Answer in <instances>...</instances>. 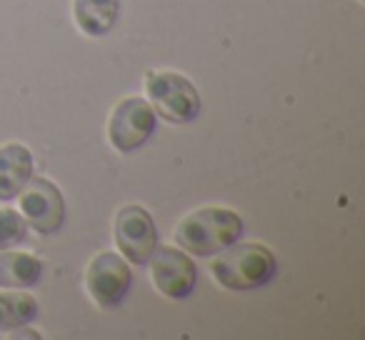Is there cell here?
Masks as SVG:
<instances>
[{"label": "cell", "instance_id": "cell-1", "mask_svg": "<svg viewBox=\"0 0 365 340\" xmlns=\"http://www.w3.org/2000/svg\"><path fill=\"white\" fill-rule=\"evenodd\" d=\"M245 225L235 210L228 208H200L182 218L175 228V243L188 255L208 258L228 245L238 243Z\"/></svg>", "mask_w": 365, "mask_h": 340}, {"label": "cell", "instance_id": "cell-2", "mask_svg": "<svg viewBox=\"0 0 365 340\" xmlns=\"http://www.w3.org/2000/svg\"><path fill=\"white\" fill-rule=\"evenodd\" d=\"M278 270L273 250L260 243H238L228 245L220 258L213 260L210 273L218 280V285L228 290H255L263 288L273 280Z\"/></svg>", "mask_w": 365, "mask_h": 340}, {"label": "cell", "instance_id": "cell-3", "mask_svg": "<svg viewBox=\"0 0 365 340\" xmlns=\"http://www.w3.org/2000/svg\"><path fill=\"white\" fill-rule=\"evenodd\" d=\"M145 91L148 103L153 110L163 118L165 123H175V125H185V123L195 120L200 115V93L193 86V81L180 73L160 71V73H148L145 78Z\"/></svg>", "mask_w": 365, "mask_h": 340}, {"label": "cell", "instance_id": "cell-4", "mask_svg": "<svg viewBox=\"0 0 365 340\" xmlns=\"http://www.w3.org/2000/svg\"><path fill=\"white\" fill-rule=\"evenodd\" d=\"M133 285V273L128 260L113 250H103L91 260L86 270V288L98 308L115 310L128 298Z\"/></svg>", "mask_w": 365, "mask_h": 340}, {"label": "cell", "instance_id": "cell-5", "mask_svg": "<svg viewBox=\"0 0 365 340\" xmlns=\"http://www.w3.org/2000/svg\"><path fill=\"white\" fill-rule=\"evenodd\" d=\"M158 118L153 105L145 98H123L110 113L108 120V138L113 148L120 153H133L140 145H145L148 138L155 133Z\"/></svg>", "mask_w": 365, "mask_h": 340}, {"label": "cell", "instance_id": "cell-6", "mask_svg": "<svg viewBox=\"0 0 365 340\" xmlns=\"http://www.w3.org/2000/svg\"><path fill=\"white\" fill-rule=\"evenodd\" d=\"M21 210L28 228L41 235H53L66 223V198L51 178H31L21 190Z\"/></svg>", "mask_w": 365, "mask_h": 340}, {"label": "cell", "instance_id": "cell-7", "mask_svg": "<svg viewBox=\"0 0 365 340\" xmlns=\"http://www.w3.org/2000/svg\"><path fill=\"white\" fill-rule=\"evenodd\" d=\"M115 243L123 258L133 265H145L158 248V228L143 205H125L115 215Z\"/></svg>", "mask_w": 365, "mask_h": 340}, {"label": "cell", "instance_id": "cell-8", "mask_svg": "<svg viewBox=\"0 0 365 340\" xmlns=\"http://www.w3.org/2000/svg\"><path fill=\"white\" fill-rule=\"evenodd\" d=\"M150 278L153 285L160 290L165 298L182 300L188 298L198 283V268L193 258L180 248H155L150 255Z\"/></svg>", "mask_w": 365, "mask_h": 340}, {"label": "cell", "instance_id": "cell-9", "mask_svg": "<svg viewBox=\"0 0 365 340\" xmlns=\"http://www.w3.org/2000/svg\"><path fill=\"white\" fill-rule=\"evenodd\" d=\"M33 178V153L23 143H8L0 148V200L18 198Z\"/></svg>", "mask_w": 365, "mask_h": 340}, {"label": "cell", "instance_id": "cell-10", "mask_svg": "<svg viewBox=\"0 0 365 340\" xmlns=\"http://www.w3.org/2000/svg\"><path fill=\"white\" fill-rule=\"evenodd\" d=\"M73 16L86 36L103 38L115 28L120 0H73Z\"/></svg>", "mask_w": 365, "mask_h": 340}, {"label": "cell", "instance_id": "cell-11", "mask_svg": "<svg viewBox=\"0 0 365 340\" xmlns=\"http://www.w3.org/2000/svg\"><path fill=\"white\" fill-rule=\"evenodd\" d=\"M43 278V263L31 253L0 250V288H36Z\"/></svg>", "mask_w": 365, "mask_h": 340}, {"label": "cell", "instance_id": "cell-12", "mask_svg": "<svg viewBox=\"0 0 365 340\" xmlns=\"http://www.w3.org/2000/svg\"><path fill=\"white\" fill-rule=\"evenodd\" d=\"M38 318V300L26 290H0V333L26 328Z\"/></svg>", "mask_w": 365, "mask_h": 340}, {"label": "cell", "instance_id": "cell-13", "mask_svg": "<svg viewBox=\"0 0 365 340\" xmlns=\"http://www.w3.org/2000/svg\"><path fill=\"white\" fill-rule=\"evenodd\" d=\"M26 233H28V223L18 210L0 208V250L23 243Z\"/></svg>", "mask_w": 365, "mask_h": 340}]
</instances>
